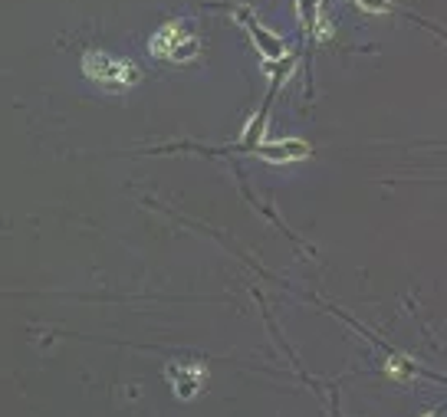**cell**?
<instances>
[{
    "instance_id": "1",
    "label": "cell",
    "mask_w": 447,
    "mask_h": 417,
    "mask_svg": "<svg viewBox=\"0 0 447 417\" xmlns=\"http://www.w3.org/2000/svg\"><path fill=\"white\" fill-rule=\"evenodd\" d=\"M83 73L92 79L96 86H102L109 92H122L138 82V69L129 60H119L105 49H86L83 53Z\"/></svg>"
},
{
    "instance_id": "2",
    "label": "cell",
    "mask_w": 447,
    "mask_h": 417,
    "mask_svg": "<svg viewBox=\"0 0 447 417\" xmlns=\"http://www.w3.org/2000/svg\"><path fill=\"white\" fill-rule=\"evenodd\" d=\"M197 49H201V40H197V33L191 30V23H184V20L162 23L149 40V53L155 60L188 63L197 56Z\"/></svg>"
},
{
    "instance_id": "3",
    "label": "cell",
    "mask_w": 447,
    "mask_h": 417,
    "mask_svg": "<svg viewBox=\"0 0 447 417\" xmlns=\"http://www.w3.org/2000/svg\"><path fill=\"white\" fill-rule=\"evenodd\" d=\"M234 14V20H237L240 27H247L250 30V36H254V43H257V49L267 56L270 63H276V60H283L286 56V49H283V40L276 36V33H270L260 20H257V14L250 10V7H234L230 10Z\"/></svg>"
},
{
    "instance_id": "4",
    "label": "cell",
    "mask_w": 447,
    "mask_h": 417,
    "mask_svg": "<svg viewBox=\"0 0 447 417\" xmlns=\"http://www.w3.org/2000/svg\"><path fill=\"white\" fill-rule=\"evenodd\" d=\"M168 381L181 401H191L204 385V368L201 365H168Z\"/></svg>"
},
{
    "instance_id": "5",
    "label": "cell",
    "mask_w": 447,
    "mask_h": 417,
    "mask_svg": "<svg viewBox=\"0 0 447 417\" xmlns=\"http://www.w3.org/2000/svg\"><path fill=\"white\" fill-rule=\"evenodd\" d=\"M283 82H273L267 92V99H263V105L257 109V115L250 122H247V128H243V138H240L237 151H250V148H260V138H263V128H267V119H270V105H273V99H276V89H280Z\"/></svg>"
},
{
    "instance_id": "6",
    "label": "cell",
    "mask_w": 447,
    "mask_h": 417,
    "mask_svg": "<svg viewBox=\"0 0 447 417\" xmlns=\"http://www.w3.org/2000/svg\"><path fill=\"white\" fill-rule=\"evenodd\" d=\"M257 155L267 158V161H296V158H306V155H309V145L299 142V138H283V142H276V145H260Z\"/></svg>"
},
{
    "instance_id": "7",
    "label": "cell",
    "mask_w": 447,
    "mask_h": 417,
    "mask_svg": "<svg viewBox=\"0 0 447 417\" xmlns=\"http://www.w3.org/2000/svg\"><path fill=\"white\" fill-rule=\"evenodd\" d=\"M296 10H299V20H303V27H306V36H309V43L319 40V30H323V0H296Z\"/></svg>"
},
{
    "instance_id": "8",
    "label": "cell",
    "mask_w": 447,
    "mask_h": 417,
    "mask_svg": "<svg viewBox=\"0 0 447 417\" xmlns=\"http://www.w3.org/2000/svg\"><path fill=\"white\" fill-rule=\"evenodd\" d=\"M388 372L395 374V378H415L417 365L411 361V358H404V355H391L388 358Z\"/></svg>"
},
{
    "instance_id": "9",
    "label": "cell",
    "mask_w": 447,
    "mask_h": 417,
    "mask_svg": "<svg viewBox=\"0 0 447 417\" xmlns=\"http://www.w3.org/2000/svg\"><path fill=\"white\" fill-rule=\"evenodd\" d=\"M356 3L369 14H388L391 10V0H356Z\"/></svg>"
}]
</instances>
